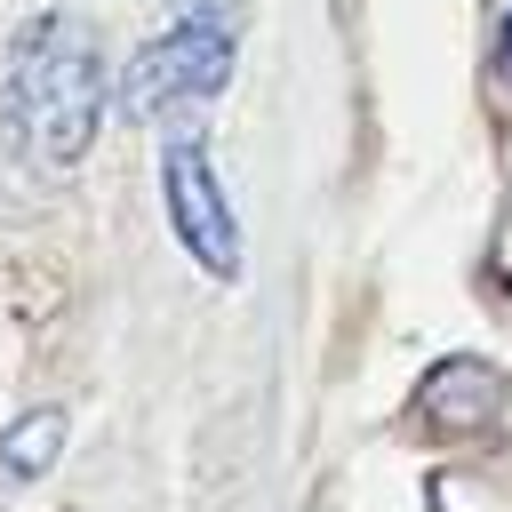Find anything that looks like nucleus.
<instances>
[{
    "label": "nucleus",
    "instance_id": "obj_1",
    "mask_svg": "<svg viewBox=\"0 0 512 512\" xmlns=\"http://www.w3.org/2000/svg\"><path fill=\"white\" fill-rule=\"evenodd\" d=\"M104 104H112V64H104L96 24L64 16V8L32 16L8 48V88H0L16 160L40 168V176L80 168L96 128H104Z\"/></svg>",
    "mask_w": 512,
    "mask_h": 512
},
{
    "label": "nucleus",
    "instance_id": "obj_2",
    "mask_svg": "<svg viewBox=\"0 0 512 512\" xmlns=\"http://www.w3.org/2000/svg\"><path fill=\"white\" fill-rule=\"evenodd\" d=\"M232 56H240V8H224V0H184L144 48H136V64H128V112L144 120V128H192L216 96H224V80H232Z\"/></svg>",
    "mask_w": 512,
    "mask_h": 512
},
{
    "label": "nucleus",
    "instance_id": "obj_5",
    "mask_svg": "<svg viewBox=\"0 0 512 512\" xmlns=\"http://www.w3.org/2000/svg\"><path fill=\"white\" fill-rule=\"evenodd\" d=\"M56 448H64V408H32V416H16L0 432V472L8 480H40L56 464Z\"/></svg>",
    "mask_w": 512,
    "mask_h": 512
},
{
    "label": "nucleus",
    "instance_id": "obj_3",
    "mask_svg": "<svg viewBox=\"0 0 512 512\" xmlns=\"http://www.w3.org/2000/svg\"><path fill=\"white\" fill-rule=\"evenodd\" d=\"M160 208H168L176 248L208 280H240V216H232V200L216 184V160H208L200 128H176L160 144Z\"/></svg>",
    "mask_w": 512,
    "mask_h": 512
},
{
    "label": "nucleus",
    "instance_id": "obj_4",
    "mask_svg": "<svg viewBox=\"0 0 512 512\" xmlns=\"http://www.w3.org/2000/svg\"><path fill=\"white\" fill-rule=\"evenodd\" d=\"M504 416V368L480 360V352H448L432 360V376L416 384V424L440 432V440H472Z\"/></svg>",
    "mask_w": 512,
    "mask_h": 512
},
{
    "label": "nucleus",
    "instance_id": "obj_6",
    "mask_svg": "<svg viewBox=\"0 0 512 512\" xmlns=\"http://www.w3.org/2000/svg\"><path fill=\"white\" fill-rule=\"evenodd\" d=\"M496 72L512 80V8H504V24H496Z\"/></svg>",
    "mask_w": 512,
    "mask_h": 512
}]
</instances>
